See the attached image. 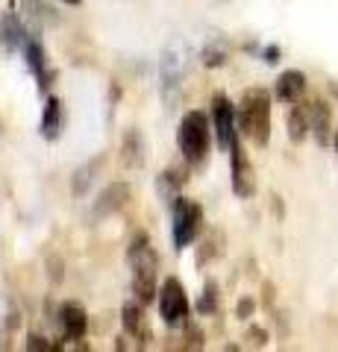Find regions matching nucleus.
Wrapping results in <instances>:
<instances>
[{"mask_svg":"<svg viewBox=\"0 0 338 352\" xmlns=\"http://www.w3.org/2000/svg\"><path fill=\"white\" fill-rule=\"evenodd\" d=\"M238 132L256 147H268L271 141V94L265 88H250L238 103Z\"/></svg>","mask_w":338,"mask_h":352,"instance_id":"1","label":"nucleus"},{"mask_svg":"<svg viewBox=\"0 0 338 352\" xmlns=\"http://www.w3.org/2000/svg\"><path fill=\"white\" fill-rule=\"evenodd\" d=\"M209 144H212V118L203 109L185 112L177 126V147L182 159L198 168V164L209 159Z\"/></svg>","mask_w":338,"mask_h":352,"instance_id":"2","label":"nucleus"},{"mask_svg":"<svg viewBox=\"0 0 338 352\" xmlns=\"http://www.w3.org/2000/svg\"><path fill=\"white\" fill-rule=\"evenodd\" d=\"M129 267H133V294L141 305H150L156 300V270H159V256L150 247L145 232H138L129 244Z\"/></svg>","mask_w":338,"mask_h":352,"instance_id":"3","label":"nucleus"},{"mask_svg":"<svg viewBox=\"0 0 338 352\" xmlns=\"http://www.w3.org/2000/svg\"><path fill=\"white\" fill-rule=\"evenodd\" d=\"M171 235H173V247L185 250L203 232V206L189 200V197H173V208H171Z\"/></svg>","mask_w":338,"mask_h":352,"instance_id":"4","label":"nucleus"},{"mask_svg":"<svg viewBox=\"0 0 338 352\" xmlns=\"http://www.w3.org/2000/svg\"><path fill=\"white\" fill-rule=\"evenodd\" d=\"M159 314L162 323L168 329H180L189 323V296H185V285L177 276H168L159 288Z\"/></svg>","mask_w":338,"mask_h":352,"instance_id":"5","label":"nucleus"},{"mask_svg":"<svg viewBox=\"0 0 338 352\" xmlns=\"http://www.w3.org/2000/svg\"><path fill=\"white\" fill-rule=\"evenodd\" d=\"M212 126L218 135V147L230 153L233 141L238 138V112H235V106L226 100V94L212 97Z\"/></svg>","mask_w":338,"mask_h":352,"instance_id":"6","label":"nucleus"},{"mask_svg":"<svg viewBox=\"0 0 338 352\" xmlns=\"http://www.w3.org/2000/svg\"><path fill=\"white\" fill-rule=\"evenodd\" d=\"M230 156H233V191L242 197V200H247V197H253V191H256V179H253V164H250L238 138L233 141Z\"/></svg>","mask_w":338,"mask_h":352,"instance_id":"7","label":"nucleus"},{"mask_svg":"<svg viewBox=\"0 0 338 352\" xmlns=\"http://www.w3.org/2000/svg\"><path fill=\"white\" fill-rule=\"evenodd\" d=\"M129 194H133V188H129L127 182L106 185V188L101 191V197L94 200V206H92L94 220H103V217H112L115 212H121V208L129 203Z\"/></svg>","mask_w":338,"mask_h":352,"instance_id":"8","label":"nucleus"},{"mask_svg":"<svg viewBox=\"0 0 338 352\" xmlns=\"http://www.w3.org/2000/svg\"><path fill=\"white\" fill-rule=\"evenodd\" d=\"M121 323H124V332L129 338H136L141 340V344H150L154 340V332H150V323H147V317H145V308H141V302H127L121 308Z\"/></svg>","mask_w":338,"mask_h":352,"instance_id":"9","label":"nucleus"},{"mask_svg":"<svg viewBox=\"0 0 338 352\" xmlns=\"http://www.w3.org/2000/svg\"><path fill=\"white\" fill-rule=\"evenodd\" d=\"M59 323H62V332L68 340H83L85 329H89V314H85V308L77 302H65L59 308Z\"/></svg>","mask_w":338,"mask_h":352,"instance_id":"10","label":"nucleus"},{"mask_svg":"<svg viewBox=\"0 0 338 352\" xmlns=\"http://www.w3.org/2000/svg\"><path fill=\"white\" fill-rule=\"evenodd\" d=\"M27 32L21 27L18 15L12 9H6L3 15H0V47L3 50H24L27 47Z\"/></svg>","mask_w":338,"mask_h":352,"instance_id":"11","label":"nucleus"},{"mask_svg":"<svg viewBox=\"0 0 338 352\" xmlns=\"http://www.w3.org/2000/svg\"><path fill=\"white\" fill-rule=\"evenodd\" d=\"M303 91H306V74L300 71H282L277 76V85H274V97L279 103H297Z\"/></svg>","mask_w":338,"mask_h":352,"instance_id":"12","label":"nucleus"},{"mask_svg":"<svg viewBox=\"0 0 338 352\" xmlns=\"http://www.w3.org/2000/svg\"><path fill=\"white\" fill-rule=\"evenodd\" d=\"M121 162L124 168H145L147 162V144H145V135L141 129H127V135L121 141Z\"/></svg>","mask_w":338,"mask_h":352,"instance_id":"13","label":"nucleus"},{"mask_svg":"<svg viewBox=\"0 0 338 352\" xmlns=\"http://www.w3.org/2000/svg\"><path fill=\"white\" fill-rule=\"evenodd\" d=\"M103 164H106V153H101V156H94L92 162H85L83 168L74 170V176H71V191H74V197H85V194H89L94 179L103 170Z\"/></svg>","mask_w":338,"mask_h":352,"instance_id":"14","label":"nucleus"},{"mask_svg":"<svg viewBox=\"0 0 338 352\" xmlns=\"http://www.w3.org/2000/svg\"><path fill=\"white\" fill-rule=\"evenodd\" d=\"M224 247H226L224 229H221V226H212L209 232H206V238L200 241L198 256H194V264H198V267H206V264H212L215 258L224 256Z\"/></svg>","mask_w":338,"mask_h":352,"instance_id":"15","label":"nucleus"},{"mask_svg":"<svg viewBox=\"0 0 338 352\" xmlns=\"http://www.w3.org/2000/svg\"><path fill=\"white\" fill-rule=\"evenodd\" d=\"M306 112H309V126H312L315 141H318L321 147H326V144H330V124H332L330 106H326L324 100H312L306 106Z\"/></svg>","mask_w":338,"mask_h":352,"instance_id":"16","label":"nucleus"},{"mask_svg":"<svg viewBox=\"0 0 338 352\" xmlns=\"http://www.w3.org/2000/svg\"><path fill=\"white\" fill-rule=\"evenodd\" d=\"M41 135H45L47 141H56L59 138V129H62V103L59 97H47L45 103V112H41Z\"/></svg>","mask_w":338,"mask_h":352,"instance_id":"17","label":"nucleus"},{"mask_svg":"<svg viewBox=\"0 0 338 352\" xmlns=\"http://www.w3.org/2000/svg\"><path fill=\"white\" fill-rule=\"evenodd\" d=\"M309 132H312V126H309L306 106H294L291 112H288V138L294 141V144H303Z\"/></svg>","mask_w":338,"mask_h":352,"instance_id":"18","label":"nucleus"},{"mask_svg":"<svg viewBox=\"0 0 338 352\" xmlns=\"http://www.w3.org/2000/svg\"><path fill=\"white\" fill-rule=\"evenodd\" d=\"M24 59H27V68L32 71V74H41V71H47V53H45V47L36 41V38H30L27 41V47H24Z\"/></svg>","mask_w":338,"mask_h":352,"instance_id":"19","label":"nucleus"},{"mask_svg":"<svg viewBox=\"0 0 338 352\" xmlns=\"http://www.w3.org/2000/svg\"><path fill=\"white\" fill-rule=\"evenodd\" d=\"M198 311H200L203 317H209V314L218 311V285H215L212 279L203 285V296L198 300Z\"/></svg>","mask_w":338,"mask_h":352,"instance_id":"20","label":"nucleus"},{"mask_svg":"<svg viewBox=\"0 0 338 352\" xmlns=\"http://www.w3.org/2000/svg\"><path fill=\"white\" fill-rule=\"evenodd\" d=\"M24 6L30 9V15H32V18L45 21V24H56V21H59V15L53 12V6L45 3V0H24Z\"/></svg>","mask_w":338,"mask_h":352,"instance_id":"21","label":"nucleus"},{"mask_svg":"<svg viewBox=\"0 0 338 352\" xmlns=\"http://www.w3.org/2000/svg\"><path fill=\"white\" fill-rule=\"evenodd\" d=\"M253 311H256V300H253V296H242L238 305H235V317H238V320H247Z\"/></svg>","mask_w":338,"mask_h":352,"instance_id":"22","label":"nucleus"},{"mask_svg":"<svg viewBox=\"0 0 338 352\" xmlns=\"http://www.w3.org/2000/svg\"><path fill=\"white\" fill-rule=\"evenodd\" d=\"M203 62L209 65V68H218V65H224V53L221 50H203Z\"/></svg>","mask_w":338,"mask_h":352,"instance_id":"23","label":"nucleus"},{"mask_svg":"<svg viewBox=\"0 0 338 352\" xmlns=\"http://www.w3.org/2000/svg\"><path fill=\"white\" fill-rule=\"evenodd\" d=\"M247 340H250V344H256V346H265L268 344V332H265V329H250Z\"/></svg>","mask_w":338,"mask_h":352,"instance_id":"24","label":"nucleus"},{"mask_svg":"<svg viewBox=\"0 0 338 352\" xmlns=\"http://www.w3.org/2000/svg\"><path fill=\"white\" fill-rule=\"evenodd\" d=\"M27 349H50V344L45 338H39V335H30L27 338Z\"/></svg>","mask_w":338,"mask_h":352,"instance_id":"25","label":"nucleus"},{"mask_svg":"<svg viewBox=\"0 0 338 352\" xmlns=\"http://www.w3.org/2000/svg\"><path fill=\"white\" fill-rule=\"evenodd\" d=\"M265 56H268V62H277V59H279V50H277V47H271Z\"/></svg>","mask_w":338,"mask_h":352,"instance_id":"26","label":"nucleus"},{"mask_svg":"<svg viewBox=\"0 0 338 352\" xmlns=\"http://www.w3.org/2000/svg\"><path fill=\"white\" fill-rule=\"evenodd\" d=\"M62 3H65V6H80L83 0H62Z\"/></svg>","mask_w":338,"mask_h":352,"instance_id":"27","label":"nucleus"},{"mask_svg":"<svg viewBox=\"0 0 338 352\" xmlns=\"http://www.w3.org/2000/svg\"><path fill=\"white\" fill-rule=\"evenodd\" d=\"M0 135H6V124H3V118H0Z\"/></svg>","mask_w":338,"mask_h":352,"instance_id":"28","label":"nucleus"},{"mask_svg":"<svg viewBox=\"0 0 338 352\" xmlns=\"http://www.w3.org/2000/svg\"><path fill=\"white\" fill-rule=\"evenodd\" d=\"M335 150H338V132H335Z\"/></svg>","mask_w":338,"mask_h":352,"instance_id":"29","label":"nucleus"}]
</instances>
